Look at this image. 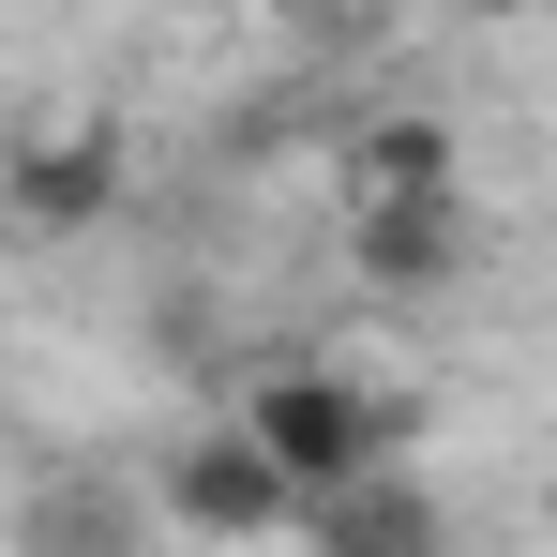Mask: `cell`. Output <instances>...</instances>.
<instances>
[{
  "label": "cell",
  "instance_id": "obj_3",
  "mask_svg": "<svg viewBox=\"0 0 557 557\" xmlns=\"http://www.w3.org/2000/svg\"><path fill=\"white\" fill-rule=\"evenodd\" d=\"M0 211L30 242H91L106 211H121V121H30L0 151Z\"/></svg>",
  "mask_w": 557,
  "mask_h": 557
},
{
  "label": "cell",
  "instance_id": "obj_4",
  "mask_svg": "<svg viewBox=\"0 0 557 557\" xmlns=\"http://www.w3.org/2000/svg\"><path fill=\"white\" fill-rule=\"evenodd\" d=\"M347 272L376 301H437L482 272V211L467 196H376V211H347Z\"/></svg>",
  "mask_w": 557,
  "mask_h": 557
},
{
  "label": "cell",
  "instance_id": "obj_1",
  "mask_svg": "<svg viewBox=\"0 0 557 557\" xmlns=\"http://www.w3.org/2000/svg\"><path fill=\"white\" fill-rule=\"evenodd\" d=\"M242 437L301 482V512L392 482V407H376L362 376H332V362H257V376H242Z\"/></svg>",
  "mask_w": 557,
  "mask_h": 557
},
{
  "label": "cell",
  "instance_id": "obj_5",
  "mask_svg": "<svg viewBox=\"0 0 557 557\" xmlns=\"http://www.w3.org/2000/svg\"><path fill=\"white\" fill-rule=\"evenodd\" d=\"M376 196H467V151L437 106H392V121H347V211Z\"/></svg>",
  "mask_w": 557,
  "mask_h": 557
},
{
  "label": "cell",
  "instance_id": "obj_6",
  "mask_svg": "<svg viewBox=\"0 0 557 557\" xmlns=\"http://www.w3.org/2000/svg\"><path fill=\"white\" fill-rule=\"evenodd\" d=\"M301 543H317V557H453V512L392 467V482H362V497H332Z\"/></svg>",
  "mask_w": 557,
  "mask_h": 557
},
{
  "label": "cell",
  "instance_id": "obj_2",
  "mask_svg": "<svg viewBox=\"0 0 557 557\" xmlns=\"http://www.w3.org/2000/svg\"><path fill=\"white\" fill-rule=\"evenodd\" d=\"M151 497H166V528H196V543H286V528H317V512H301V482L242 437V407H226V422H196L182 453L151 467Z\"/></svg>",
  "mask_w": 557,
  "mask_h": 557
}]
</instances>
